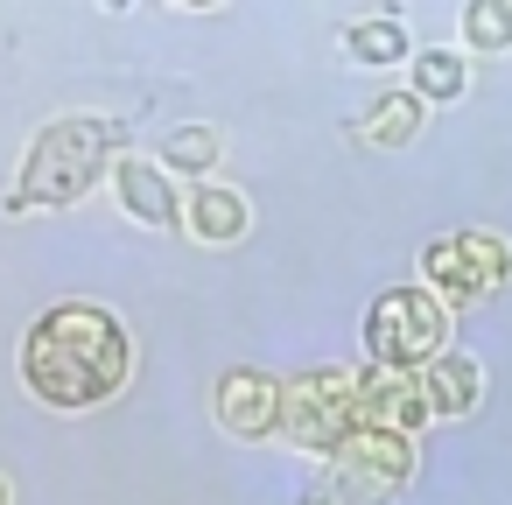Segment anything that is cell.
Wrapping results in <instances>:
<instances>
[{
	"instance_id": "cell-8",
	"label": "cell",
	"mask_w": 512,
	"mask_h": 505,
	"mask_svg": "<svg viewBox=\"0 0 512 505\" xmlns=\"http://www.w3.org/2000/svg\"><path fill=\"white\" fill-rule=\"evenodd\" d=\"M218 421L232 428V435H281V379H267V372H253V365H239V372H225L218 379Z\"/></svg>"
},
{
	"instance_id": "cell-1",
	"label": "cell",
	"mask_w": 512,
	"mask_h": 505,
	"mask_svg": "<svg viewBox=\"0 0 512 505\" xmlns=\"http://www.w3.org/2000/svg\"><path fill=\"white\" fill-rule=\"evenodd\" d=\"M127 365H134L127 330H120V316L99 309V302H64V309H50V316L29 330V344H22V379H29V393L50 400V407H99V400H113V393L127 386Z\"/></svg>"
},
{
	"instance_id": "cell-6",
	"label": "cell",
	"mask_w": 512,
	"mask_h": 505,
	"mask_svg": "<svg viewBox=\"0 0 512 505\" xmlns=\"http://www.w3.org/2000/svg\"><path fill=\"white\" fill-rule=\"evenodd\" d=\"M414 477V442L379 435V428H351L344 449L330 456V491L344 505H393Z\"/></svg>"
},
{
	"instance_id": "cell-16",
	"label": "cell",
	"mask_w": 512,
	"mask_h": 505,
	"mask_svg": "<svg viewBox=\"0 0 512 505\" xmlns=\"http://www.w3.org/2000/svg\"><path fill=\"white\" fill-rule=\"evenodd\" d=\"M351 57L358 64H400L407 57V29L400 22H358L351 29Z\"/></svg>"
},
{
	"instance_id": "cell-13",
	"label": "cell",
	"mask_w": 512,
	"mask_h": 505,
	"mask_svg": "<svg viewBox=\"0 0 512 505\" xmlns=\"http://www.w3.org/2000/svg\"><path fill=\"white\" fill-rule=\"evenodd\" d=\"M421 113H428V106H421L414 92H386V99L358 120V134H365L372 148H407V141L421 134Z\"/></svg>"
},
{
	"instance_id": "cell-14",
	"label": "cell",
	"mask_w": 512,
	"mask_h": 505,
	"mask_svg": "<svg viewBox=\"0 0 512 505\" xmlns=\"http://www.w3.org/2000/svg\"><path fill=\"white\" fill-rule=\"evenodd\" d=\"M463 50H512V0H470L463 8Z\"/></svg>"
},
{
	"instance_id": "cell-15",
	"label": "cell",
	"mask_w": 512,
	"mask_h": 505,
	"mask_svg": "<svg viewBox=\"0 0 512 505\" xmlns=\"http://www.w3.org/2000/svg\"><path fill=\"white\" fill-rule=\"evenodd\" d=\"M162 162L183 169V176H204V169L218 162V134H211V127H176V134L162 141Z\"/></svg>"
},
{
	"instance_id": "cell-7",
	"label": "cell",
	"mask_w": 512,
	"mask_h": 505,
	"mask_svg": "<svg viewBox=\"0 0 512 505\" xmlns=\"http://www.w3.org/2000/svg\"><path fill=\"white\" fill-rule=\"evenodd\" d=\"M428 421H435V414H428L421 372H379V365L358 372V428H379V435L414 442Z\"/></svg>"
},
{
	"instance_id": "cell-11",
	"label": "cell",
	"mask_w": 512,
	"mask_h": 505,
	"mask_svg": "<svg viewBox=\"0 0 512 505\" xmlns=\"http://www.w3.org/2000/svg\"><path fill=\"white\" fill-rule=\"evenodd\" d=\"M246 218H253V211H246V197H239V190H225V183H204V190L190 197V211H183V225H190L204 246H232V239L246 232Z\"/></svg>"
},
{
	"instance_id": "cell-18",
	"label": "cell",
	"mask_w": 512,
	"mask_h": 505,
	"mask_svg": "<svg viewBox=\"0 0 512 505\" xmlns=\"http://www.w3.org/2000/svg\"><path fill=\"white\" fill-rule=\"evenodd\" d=\"M0 505H8V477H0Z\"/></svg>"
},
{
	"instance_id": "cell-3",
	"label": "cell",
	"mask_w": 512,
	"mask_h": 505,
	"mask_svg": "<svg viewBox=\"0 0 512 505\" xmlns=\"http://www.w3.org/2000/svg\"><path fill=\"white\" fill-rule=\"evenodd\" d=\"M358 428V372L344 365H316L281 379V435L309 456H337L344 435Z\"/></svg>"
},
{
	"instance_id": "cell-10",
	"label": "cell",
	"mask_w": 512,
	"mask_h": 505,
	"mask_svg": "<svg viewBox=\"0 0 512 505\" xmlns=\"http://www.w3.org/2000/svg\"><path fill=\"white\" fill-rule=\"evenodd\" d=\"M113 190H120V204H127L141 225H176V218H183L169 176H162L155 162H141V155H120V162H113Z\"/></svg>"
},
{
	"instance_id": "cell-4",
	"label": "cell",
	"mask_w": 512,
	"mask_h": 505,
	"mask_svg": "<svg viewBox=\"0 0 512 505\" xmlns=\"http://www.w3.org/2000/svg\"><path fill=\"white\" fill-rule=\"evenodd\" d=\"M113 148V127H92V120H71V127H50L36 148H29V176H22V204H71L78 190L99 183V155Z\"/></svg>"
},
{
	"instance_id": "cell-12",
	"label": "cell",
	"mask_w": 512,
	"mask_h": 505,
	"mask_svg": "<svg viewBox=\"0 0 512 505\" xmlns=\"http://www.w3.org/2000/svg\"><path fill=\"white\" fill-rule=\"evenodd\" d=\"M463 85H470L463 50H414V99L421 106H456Z\"/></svg>"
},
{
	"instance_id": "cell-9",
	"label": "cell",
	"mask_w": 512,
	"mask_h": 505,
	"mask_svg": "<svg viewBox=\"0 0 512 505\" xmlns=\"http://www.w3.org/2000/svg\"><path fill=\"white\" fill-rule=\"evenodd\" d=\"M421 393H428V414H435V421H456V414H470V407L484 400V372H477L470 351L449 344V351L421 372Z\"/></svg>"
},
{
	"instance_id": "cell-17",
	"label": "cell",
	"mask_w": 512,
	"mask_h": 505,
	"mask_svg": "<svg viewBox=\"0 0 512 505\" xmlns=\"http://www.w3.org/2000/svg\"><path fill=\"white\" fill-rule=\"evenodd\" d=\"M295 505H344V498H337V491H302Z\"/></svg>"
},
{
	"instance_id": "cell-5",
	"label": "cell",
	"mask_w": 512,
	"mask_h": 505,
	"mask_svg": "<svg viewBox=\"0 0 512 505\" xmlns=\"http://www.w3.org/2000/svg\"><path fill=\"white\" fill-rule=\"evenodd\" d=\"M505 274H512V246H505L498 232H449V239H435V246L421 253V288L442 295L449 309L498 295Z\"/></svg>"
},
{
	"instance_id": "cell-2",
	"label": "cell",
	"mask_w": 512,
	"mask_h": 505,
	"mask_svg": "<svg viewBox=\"0 0 512 505\" xmlns=\"http://www.w3.org/2000/svg\"><path fill=\"white\" fill-rule=\"evenodd\" d=\"M365 351L379 372H428L449 351V302L414 288H386L365 316Z\"/></svg>"
}]
</instances>
